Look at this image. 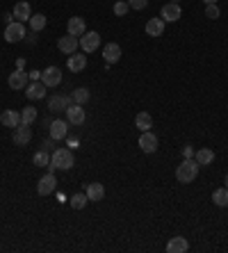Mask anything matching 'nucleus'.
I'll return each mask as SVG.
<instances>
[{
    "instance_id": "nucleus-32",
    "label": "nucleus",
    "mask_w": 228,
    "mask_h": 253,
    "mask_svg": "<svg viewBox=\"0 0 228 253\" xmlns=\"http://www.w3.org/2000/svg\"><path fill=\"white\" fill-rule=\"evenodd\" d=\"M128 9H130L128 0H116V2H114V14L116 16H126L128 14Z\"/></svg>"
},
{
    "instance_id": "nucleus-10",
    "label": "nucleus",
    "mask_w": 228,
    "mask_h": 253,
    "mask_svg": "<svg viewBox=\"0 0 228 253\" xmlns=\"http://www.w3.org/2000/svg\"><path fill=\"white\" fill-rule=\"evenodd\" d=\"M100 46V34L98 32H84L80 37V48L82 52H94Z\"/></svg>"
},
{
    "instance_id": "nucleus-37",
    "label": "nucleus",
    "mask_w": 228,
    "mask_h": 253,
    "mask_svg": "<svg viewBox=\"0 0 228 253\" xmlns=\"http://www.w3.org/2000/svg\"><path fill=\"white\" fill-rule=\"evenodd\" d=\"M53 144H55V139H48V142H44V146H41V151H46V153H53Z\"/></svg>"
},
{
    "instance_id": "nucleus-5",
    "label": "nucleus",
    "mask_w": 228,
    "mask_h": 253,
    "mask_svg": "<svg viewBox=\"0 0 228 253\" xmlns=\"http://www.w3.org/2000/svg\"><path fill=\"white\" fill-rule=\"evenodd\" d=\"M84 119H87V114H84L82 105L71 103V105L66 107V121L71 123V126H82Z\"/></svg>"
},
{
    "instance_id": "nucleus-1",
    "label": "nucleus",
    "mask_w": 228,
    "mask_h": 253,
    "mask_svg": "<svg viewBox=\"0 0 228 253\" xmlns=\"http://www.w3.org/2000/svg\"><path fill=\"white\" fill-rule=\"evenodd\" d=\"M198 162L194 160V157H190V160H185L182 157V162L178 164V169H176V180L178 183H182V185H190V183H194L198 176Z\"/></svg>"
},
{
    "instance_id": "nucleus-8",
    "label": "nucleus",
    "mask_w": 228,
    "mask_h": 253,
    "mask_svg": "<svg viewBox=\"0 0 228 253\" xmlns=\"http://www.w3.org/2000/svg\"><path fill=\"white\" fill-rule=\"evenodd\" d=\"M78 46H80V39L73 37V34H64V37L57 39V48H60L64 55H73V52H78Z\"/></svg>"
},
{
    "instance_id": "nucleus-15",
    "label": "nucleus",
    "mask_w": 228,
    "mask_h": 253,
    "mask_svg": "<svg viewBox=\"0 0 228 253\" xmlns=\"http://www.w3.org/2000/svg\"><path fill=\"white\" fill-rule=\"evenodd\" d=\"M73 103V98L71 96H62V94H57V96H50L48 98V110L50 112H66V107Z\"/></svg>"
},
{
    "instance_id": "nucleus-18",
    "label": "nucleus",
    "mask_w": 228,
    "mask_h": 253,
    "mask_svg": "<svg viewBox=\"0 0 228 253\" xmlns=\"http://www.w3.org/2000/svg\"><path fill=\"white\" fill-rule=\"evenodd\" d=\"M84 194H87V199L94 203H98L105 199V187H103V183H89L87 185V189H84Z\"/></svg>"
},
{
    "instance_id": "nucleus-28",
    "label": "nucleus",
    "mask_w": 228,
    "mask_h": 253,
    "mask_svg": "<svg viewBox=\"0 0 228 253\" xmlns=\"http://www.w3.org/2000/svg\"><path fill=\"white\" fill-rule=\"evenodd\" d=\"M89 96H91V94H89V89H87V87H78V89L71 94L73 103H78V105H84L87 101H89Z\"/></svg>"
},
{
    "instance_id": "nucleus-38",
    "label": "nucleus",
    "mask_w": 228,
    "mask_h": 253,
    "mask_svg": "<svg viewBox=\"0 0 228 253\" xmlns=\"http://www.w3.org/2000/svg\"><path fill=\"white\" fill-rule=\"evenodd\" d=\"M28 75H30V80H32V82L41 80V71H30V73H28Z\"/></svg>"
},
{
    "instance_id": "nucleus-33",
    "label": "nucleus",
    "mask_w": 228,
    "mask_h": 253,
    "mask_svg": "<svg viewBox=\"0 0 228 253\" xmlns=\"http://www.w3.org/2000/svg\"><path fill=\"white\" fill-rule=\"evenodd\" d=\"M219 7H217V2L212 5H205V18H219Z\"/></svg>"
},
{
    "instance_id": "nucleus-11",
    "label": "nucleus",
    "mask_w": 228,
    "mask_h": 253,
    "mask_svg": "<svg viewBox=\"0 0 228 253\" xmlns=\"http://www.w3.org/2000/svg\"><path fill=\"white\" fill-rule=\"evenodd\" d=\"M41 82H44L46 87H60L62 71L57 67H48L46 71H41Z\"/></svg>"
},
{
    "instance_id": "nucleus-21",
    "label": "nucleus",
    "mask_w": 228,
    "mask_h": 253,
    "mask_svg": "<svg viewBox=\"0 0 228 253\" xmlns=\"http://www.w3.org/2000/svg\"><path fill=\"white\" fill-rule=\"evenodd\" d=\"M0 123L5 128H16L18 123H21V112L16 110H5L2 114H0Z\"/></svg>"
},
{
    "instance_id": "nucleus-40",
    "label": "nucleus",
    "mask_w": 228,
    "mask_h": 253,
    "mask_svg": "<svg viewBox=\"0 0 228 253\" xmlns=\"http://www.w3.org/2000/svg\"><path fill=\"white\" fill-rule=\"evenodd\" d=\"M224 187H228V176H226V180H224Z\"/></svg>"
},
{
    "instance_id": "nucleus-17",
    "label": "nucleus",
    "mask_w": 228,
    "mask_h": 253,
    "mask_svg": "<svg viewBox=\"0 0 228 253\" xmlns=\"http://www.w3.org/2000/svg\"><path fill=\"white\" fill-rule=\"evenodd\" d=\"M14 18L16 21H21V23H25V21H30V16H32V7H30V2L28 0H21V2H16L14 5Z\"/></svg>"
},
{
    "instance_id": "nucleus-20",
    "label": "nucleus",
    "mask_w": 228,
    "mask_h": 253,
    "mask_svg": "<svg viewBox=\"0 0 228 253\" xmlns=\"http://www.w3.org/2000/svg\"><path fill=\"white\" fill-rule=\"evenodd\" d=\"M103 57H105L107 64H116V62L121 60V46L119 44H105V48H103Z\"/></svg>"
},
{
    "instance_id": "nucleus-3",
    "label": "nucleus",
    "mask_w": 228,
    "mask_h": 253,
    "mask_svg": "<svg viewBox=\"0 0 228 253\" xmlns=\"http://www.w3.org/2000/svg\"><path fill=\"white\" fill-rule=\"evenodd\" d=\"M25 25H23L21 21H12L7 23V28H5V41L7 44H16V41H21V39H25Z\"/></svg>"
},
{
    "instance_id": "nucleus-6",
    "label": "nucleus",
    "mask_w": 228,
    "mask_h": 253,
    "mask_svg": "<svg viewBox=\"0 0 228 253\" xmlns=\"http://www.w3.org/2000/svg\"><path fill=\"white\" fill-rule=\"evenodd\" d=\"M182 16V9H180V2H167L164 7H162V12H160V18L164 23H176L178 18Z\"/></svg>"
},
{
    "instance_id": "nucleus-25",
    "label": "nucleus",
    "mask_w": 228,
    "mask_h": 253,
    "mask_svg": "<svg viewBox=\"0 0 228 253\" xmlns=\"http://www.w3.org/2000/svg\"><path fill=\"white\" fill-rule=\"evenodd\" d=\"M135 126L142 130V133H146V130H151L153 128V119H151V114L148 112H139L135 117Z\"/></svg>"
},
{
    "instance_id": "nucleus-12",
    "label": "nucleus",
    "mask_w": 228,
    "mask_h": 253,
    "mask_svg": "<svg viewBox=\"0 0 228 253\" xmlns=\"http://www.w3.org/2000/svg\"><path fill=\"white\" fill-rule=\"evenodd\" d=\"M55 187H57V178H55V173H46L44 178L37 183V192H39V196H48V194L55 192Z\"/></svg>"
},
{
    "instance_id": "nucleus-39",
    "label": "nucleus",
    "mask_w": 228,
    "mask_h": 253,
    "mask_svg": "<svg viewBox=\"0 0 228 253\" xmlns=\"http://www.w3.org/2000/svg\"><path fill=\"white\" fill-rule=\"evenodd\" d=\"M205 5H212V2H217V0H203Z\"/></svg>"
},
{
    "instance_id": "nucleus-35",
    "label": "nucleus",
    "mask_w": 228,
    "mask_h": 253,
    "mask_svg": "<svg viewBox=\"0 0 228 253\" xmlns=\"http://www.w3.org/2000/svg\"><path fill=\"white\" fill-rule=\"evenodd\" d=\"M194 153H196V151L192 149L190 144H187V146H182V157H185V160H190V157H194Z\"/></svg>"
},
{
    "instance_id": "nucleus-41",
    "label": "nucleus",
    "mask_w": 228,
    "mask_h": 253,
    "mask_svg": "<svg viewBox=\"0 0 228 253\" xmlns=\"http://www.w3.org/2000/svg\"><path fill=\"white\" fill-rule=\"evenodd\" d=\"M169 2H180V0H169Z\"/></svg>"
},
{
    "instance_id": "nucleus-34",
    "label": "nucleus",
    "mask_w": 228,
    "mask_h": 253,
    "mask_svg": "<svg viewBox=\"0 0 228 253\" xmlns=\"http://www.w3.org/2000/svg\"><path fill=\"white\" fill-rule=\"evenodd\" d=\"M128 5L135 9V12H142V9L148 7V0H128Z\"/></svg>"
},
{
    "instance_id": "nucleus-30",
    "label": "nucleus",
    "mask_w": 228,
    "mask_h": 253,
    "mask_svg": "<svg viewBox=\"0 0 228 253\" xmlns=\"http://www.w3.org/2000/svg\"><path fill=\"white\" fill-rule=\"evenodd\" d=\"M68 203H71V208H73V210H82L84 208V205H87V203H89V199H87V194H73V196H71V201H68Z\"/></svg>"
},
{
    "instance_id": "nucleus-23",
    "label": "nucleus",
    "mask_w": 228,
    "mask_h": 253,
    "mask_svg": "<svg viewBox=\"0 0 228 253\" xmlns=\"http://www.w3.org/2000/svg\"><path fill=\"white\" fill-rule=\"evenodd\" d=\"M162 32H164V21L162 18H151L146 23V34L148 37H162Z\"/></svg>"
},
{
    "instance_id": "nucleus-19",
    "label": "nucleus",
    "mask_w": 228,
    "mask_h": 253,
    "mask_svg": "<svg viewBox=\"0 0 228 253\" xmlns=\"http://www.w3.org/2000/svg\"><path fill=\"white\" fill-rule=\"evenodd\" d=\"M66 67H68V71H73V73H80V71L87 67V55H82V52H73V55H68Z\"/></svg>"
},
{
    "instance_id": "nucleus-24",
    "label": "nucleus",
    "mask_w": 228,
    "mask_h": 253,
    "mask_svg": "<svg viewBox=\"0 0 228 253\" xmlns=\"http://www.w3.org/2000/svg\"><path fill=\"white\" fill-rule=\"evenodd\" d=\"M194 160L198 162V167H208V164H212L214 160V151L212 149H201L194 153Z\"/></svg>"
},
{
    "instance_id": "nucleus-2",
    "label": "nucleus",
    "mask_w": 228,
    "mask_h": 253,
    "mask_svg": "<svg viewBox=\"0 0 228 253\" xmlns=\"http://www.w3.org/2000/svg\"><path fill=\"white\" fill-rule=\"evenodd\" d=\"M73 164H76V160H73V151L71 149H55L50 153V167H55V169L68 171Z\"/></svg>"
},
{
    "instance_id": "nucleus-26",
    "label": "nucleus",
    "mask_w": 228,
    "mask_h": 253,
    "mask_svg": "<svg viewBox=\"0 0 228 253\" xmlns=\"http://www.w3.org/2000/svg\"><path fill=\"white\" fill-rule=\"evenodd\" d=\"M212 203L214 205H219V208H228V187L214 189L212 192Z\"/></svg>"
},
{
    "instance_id": "nucleus-36",
    "label": "nucleus",
    "mask_w": 228,
    "mask_h": 253,
    "mask_svg": "<svg viewBox=\"0 0 228 253\" xmlns=\"http://www.w3.org/2000/svg\"><path fill=\"white\" fill-rule=\"evenodd\" d=\"M66 146L71 151H76V149H80V142H78V139H71V137H66Z\"/></svg>"
},
{
    "instance_id": "nucleus-7",
    "label": "nucleus",
    "mask_w": 228,
    "mask_h": 253,
    "mask_svg": "<svg viewBox=\"0 0 228 253\" xmlns=\"http://www.w3.org/2000/svg\"><path fill=\"white\" fill-rule=\"evenodd\" d=\"M68 121H62V119H55L50 121V139L55 142H62V139H66L68 137Z\"/></svg>"
},
{
    "instance_id": "nucleus-4",
    "label": "nucleus",
    "mask_w": 228,
    "mask_h": 253,
    "mask_svg": "<svg viewBox=\"0 0 228 253\" xmlns=\"http://www.w3.org/2000/svg\"><path fill=\"white\" fill-rule=\"evenodd\" d=\"M7 84L12 87V89H16V91H23L25 87H28V84H30V75L25 73L23 68H16L14 73H9Z\"/></svg>"
},
{
    "instance_id": "nucleus-16",
    "label": "nucleus",
    "mask_w": 228,
    "mask_h": 253,
    "mask_svg": "<svg viewBox=\"0 0 228 253\" xmlns=\"http://www.w3.org/2000/svg\"><path fill=\"white\" fill-rule=\"evenodd\" d=\"M46 89H48V87H46L41 80L30 82V84L25 87V96L30 98V101H41V98L46 96Z\"/></svg>"
},
{
    "instance_id": "nucleus-13",
    "label": "nucleus",
    "mask_w": 228,
    "mask_h": 253,
    "mask_svg": "<svg viewBox=\"0 0 228 253\" xmlns=\"http://www.w3.org/2000/svg\"><path fill=\"white\" fill-rule=\"evenodd\" d=\"M84 32H87V23H84L82 16H73V18H68L66 23V34H73V37H82Z\"/></svg>"
},
{
    "instance_id": "nucleus-29",
    "label": "nucleus",
    "mask_w": 228,
    "mask_h": 253,
    "mask_svg": "<svg viewBox=\"0 0 228 253\" xmlns=\"http://www.w3.org/2000/svg\"><path fill=\"white\" fill-rule=\"evenodd\" d=\"M28 23H30L32 32H41V30L46 28V16H44V14H32Z\"/></svg>"
},
{
    "instance_id": "nucleus-9",
    "label": "nucleus",
    "mask_w": 228,
    "mask_h": 253,
    "mask_svg": "<svg viewBox=\"0 0 228 253\" xmlns=\"http://www.w3.org/2000/svg\"><path fill=\"white\" fill-rule=\"evenodd\" d=\"M12 139H14L16 146H28L32 139V130L30 126H25V123H18L14 128V135H12Z\"/></svg>"
},
{
    "instance_id": "nucleus-27",
    "label": "nucleus",
    "mask_w": 228,
    "mask_h": 253,
    "mask_svg": "<svg viewBox=\"0 0 228 253\" xmlns=\"http://www.w3.org/2000/svg\"><path fill=\"white\" fill-rule=\"evenodd\" d=\"M34 121H37V107H32V105L23 107V112H21V123H25V126H32Z\"/></svg>"
},
{
    "instance_id": "nucleus-22",
    "label": "nucleus",
    "mask_w": 228,
    "mask_h": 253,
    "mask_svg": "<svg viewBox=\"0 0 228 253\" xmlns=\"http://www.w3.org/2000/svg\"><path fill=\"white\" fill-rule=\"evenodd\" d=\"M190 249V242L185 237H180V235H176V237H171L167 242V251L169 253H185Z\"/></svg>"
},
{
    "instance_id": "nucleus-31",
    "label": "nucleus",
    "mask_w": 228,
    "mask_h": 253,
    "mask_svg": "<svg viewBox=\"0 0 228 253\" xmlns=\"http://www.w3.org/2000/svg\"><path fill=\"white\" fill-rule=\"evenodd\" d=\"M32 162L37 164V167H48V164H50V153H46V151H37L34 157H32Z\"/></svg>"
},
{
    "instance_id": "nucleus-14",
    "label": "nucleus",
    "mask_w": 228,
    "mask_h": 253,
    "mask_svg": "<svg viewBox=\"0 0 228 253\" xmlns=\"http://www.w3.org/2000/svg\"><path fill=\"white\" fill-rule=\"evenodd\" d=\"M158 144H160V142H158V137H155V135H153L151 130L142 133V137H139V149L144 151V153H148V155L158 151Z\"/></svg>"
}]
</instances>
